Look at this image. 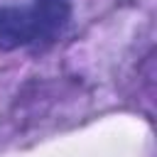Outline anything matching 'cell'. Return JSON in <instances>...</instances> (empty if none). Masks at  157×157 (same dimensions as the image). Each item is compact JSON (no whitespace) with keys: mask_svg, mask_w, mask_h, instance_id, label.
Returning <instances> with one entry per match:
<instances>
[{"mask_svg":"<svg viewBox=\"0 0 157 157\" xmlns=\"http://www.w3.org/2000/svg\"><path fill=\"white\" fill-rule=\"evenodd\" d=\"M34 17H37V44L54 42L71 17L69 0H34L32 2Z\"/></svg>","mask_w":157,"mask_h":157,"instance_id":"cell-2","label":"cell"},{"mask_svg":"<svg viewBox=\"0 0 157 157\" xmlns=\"http://www.w3.org/2000/svg\"><path fill=\"white\" fill-rule=\"evenodd\" d=\"M34 44H37V17L32 5L0 7V49L12 52L20 47H34Z\"/></svg>","mask_w":157,"mask_h":157,"instance_id":"cell-1","label":"cell"}]
</instances>
